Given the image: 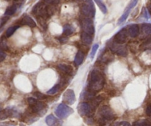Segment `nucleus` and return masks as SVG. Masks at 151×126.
<instances>
[{"label": "nucleus", "instance_id": "1a4fd4ad", "mask_svg": "<svg viewBox=\"0 0 151 126\" xmlns=\"http://www.w3.org/2000/svg\"><path fill=\"white\" fill-rule=\"evenodd\" d=\"M78 110L79 114L83 117H90L93 112V109L91 108V105L86 102L80 103L78 107Z\"/></svg>", "mask_w": 151, "mask_h": 126}, {"label": "nucleus", "instance_id": "7ed1b4c3", "mask_svg": "<svg viewBox=\"0 0 151 126\" xmlns=\"http://www.w3.org/2000/svg\"><path fill=\"white\" fill-rule=\"evenodd\" d=\"M32 13L37 16V17H41L44 19L50 16L48 13V7H47V5L43 2L37 3L32 8Z\"/></svg>", "mask_w": 151, "mask_h": 126}, {"label": "nucleus", "instance_id": "412c9836", "mask_svg": "<svg viewBox=\"0 0 151 126\" xmlns=\"http://www.w3.org/2000/svg\"><path fill=\"white\" fill-rule=\"evenodd\" d=\"M74 32V28L72 27L71 25L69 24H65L63 26V33L65 36H69V35H72Z\"/></svg>", "mask_w": 151, "mask_h": 126}, {"label": "nucleus", "instance_id": "6e6552de", "mask_svg": "<svg viewBox=\"0 0 151 126\" xmlns=\"http://www.w3.org/2000/svg\"><path fill=\"white\" fill-rule=\"evenodd\" d=\"M99 115L100 118L106 121L113 120L115 118V114L113 110L108 106H103L99 109Z\"/></svg>", "mask_w": 151, "mask_h": 126}, {"label": "nucleus", "instance_id": "4468645a", "mask_svg": "<svg viewBox=\"0 0 151 126\" xmlns=\"http://www.w3.org/2000/svg\"><path fill=\"white\" fill-rule=\"evenodd\" d=\"M128 34L132 38H136L139 35V27L137 24H131L127 30Z\"/></svg>", "mask_w": 151, "mask_h": 126}, {"label": "nucleus", "instance_id": "a211bd4d", "mask_svg": "<svg viewBox=\"0 0 151 126\" xmlns=\"http://www.w3.org/2000/svg\"><path fill=\"white\" fill-rule=\"evenodd\" d=\"M81 41L86 45H89L92 42V37L89 34L83 32L81 33Z\"/></svg>", "mask_w": 151, "mask_h": 126}, {"label": "nucleus", "instance_id": "f03ea898", "mask_svg": "<svg viewBox=\"0 0 151 126\" xmlns=\"http://www.w3.org/2000/svg\"><path fill=\"white\" fill-rule=\"evenodd\" d=\"M27 102L34 113L40 115V116H42L47 112L45 103H44L41 101H38L36 98L29 97L27 99Z\"/></svg>", "mask_w": 151, "mask_h": 126}, {"label": "nucleus", "instance_id": "0eeeda50", "mask_svg": "<svg viewBox=\"0 0 151 126\" xmlns=\"http://www.w3.org/2000/svg\"><path fill=\"white\" fill-rule=\"evenodd\" d=\"M81 27H82L83 31L84 32L89 34L91 35H94V32H95L93 21L89 18L85 17L81 19Z\"/></svg>", "mask_w": 151, "mask_h": 126}, {"label": "nucleus", "instance_id": "e433bc0d", "mask_svg": "<svg viewBox=\"0 0 151 126\" xmlns=\"http://www.w3.org/2000/svg\"><path fill=\"white\" fill-rule=\"evenodd\" d=\"M145 112H146V114H147V116L151 117V105L147 106V107L146 108Z\"/></svg>", "mask_w": 151, "mask_h": 126}, {"label": "nucleus", "instance_id": "dca6fc26", "mask_svg": "<svg viewBox=\"0 0 151 126\" xmlns=\"http://www.w3.org/2000/svg\"><path fill=\"white\" fill-rule=\"evenodd\" d=\"M16 114V112H13V110L10 109H6L4 110L0 111V120H4L7 119L10 117H13Z\"/></svg>", "mask_w": 151, "mask_h": 126}, {"label": "nucleus", "instance_id": "ea45409f", "mask_svg": "<svg viewBox=\"0 0 151 126\" xmlns=\"http://www.w3.org/2000/svg\"><path fill=\"white\" fill-rule=\"evenodd\" d=\"M0 126H13L8 122H0Z\"/></svg>", "mask_w": 151, "mask_h": 126}, {"label": "nucleus", "instance_id": "9d476101", "mask_svg": "<svg viewBox=\"0 0 151 126\" xmlns=\"http://www.w3.org/2000/svg\"><path fill=\"white\" fill-rule=\"evenodd\" d=\"M137 3H138V0H131V1H130L129 4H128V5L127 6L125 11H124V13H122L121 17L119 18V21H118V24H122L123 22H125V21H126V19H128V16H129L130 13H131V10H132V9L137 5Z\"/></svg>", "mask_w": 151, "mask_h": 126}, {"label": "nucleus", "instance_id": "58836bf2", "mask_svg": "<svg viewBox=\"0 0 151 126\" xmlns=\"http://www.w3.org/2000/svg\"><path fill=\"white\" fill-rule=\"evenodd\" d=\"M117 124H118V126H131L129 122H125V121H124V122H119V123H117Z\"/></svg>", "mask_w": 151, "mask_h": 126}, {"label": "nucleus", "instance_id": "f257e3e1", "mask_svg": "<svg viewBox=\"0 0 151 126\" xmlns=\"http://www.w3.org/2000/svg\"><path fill=\"white\" fill-rule=\"evenodd\" d=\"M105 84V78L103 75L97 70H92L89 75L88 88L93 92L99 91L103 88Z\"/></svg>", "mask_w": 151, "mask_h": 126}, {"label": "nucleus", "instance_id": "b1692460", "mask_svg": "<svg viewBox=\"0 0 151 126\" xmlns=\"http://www.w3.org/2000/svg\"><path fill=\"white\" fill-rule=\"evenodd\" d=\"M133 126H151V123L147 120H139L136 121Z\"/></svg>", "mask_w": 151, "mask_h": 126}, {"label": "nucleus", "instance_id": "72a5a7b5", "mask_svg": "<svg viewBox=\"0 0 151 126\" xmlns=\"http://www.w3.org/2000/svg\"><path fill=\"white\" fill-rule=\"evenodd\" d=\"M7 20H8V17H7V16L1 18V19H0V27H1L7 22Z\"/></svg>", "mask_w": 151, "mask_h": 126}, {"label": "nucleus", "instance_id": "39448f33", "mask_svg": "<svg viewBox=\"0 0 151 126\" xmlns=\"http://www.w3.org/2000/svg\"><path fill=\"white\" fill-rule=\"evenodd\" d=\"M108 45H109L111 51L115 54L118 55L125 57L128 55V50H127L126 47L122 45V44H119L114 41H110Z\"/></svg>", "mask_w": 151, "mask_h": 126}, {"label": "nucleus", "instance_id": "a878e982", "mask_svg": "<svg viewBox=\"0 0 151 126\" xmlns=\"http://www.w3.org/2000/svg\"><path fill=\"white\" fill-rule=\"evenodd\" d=\"M19 27V25H15V26H12L10 27H9L8 29L7 30V31H6V37L9 38V37L11 36Z\"/></svg>", "mask_w": 151, "mask_h": 126}, {"label": "nucleus", "instance_id": "cd10ccee", "mask_svg": "<svg viewBox=\"0 0 151 126\" xmlns=\"http://www.w3.org/2000/svg\"><path fill=\"white\" fill-rule=\"evenodd\" d=\"M60 89V84H56L52 89H50L48 91H47V94H54L55 93H57L58 91V90Z\"/></svg>", "mask_w": 151, "mask_h": 126}, {"label": "nucleus", "instance_id": "2f4dec72", "mask_svg": "<svg viewBox=\"0 0 151 126\" xmlns=\"http://www.w3.org/2000/svg\"><path fill=\"white\" fill-rule=\"evenodd\" d=\"M37 19H38V22H39V24L41 25V27H44V29H45V28H47V23H46L45 19H43V18H41V17H37Z\"/></svg>", "mask_w": 151, "mask_h": 126}, {"label": "nucleus", "instance_id": "6ab92c4d", "mask_svg": "<svg viewBox=\"0 0 151 126\" xmlns=\"http://www.w3.org/2000/svg\"><path fill=\"white\" fill-rule=\"evenodd\" d=\"M84 60V53L83 52L81 51V50H79L78 52V53L76 54L75 58V64L76 66H80L81 63L83 62Z\"/></svg>", "mask_w": 151, "mask_h": 126}, {"label": "nucleus", "instance_id": "37998d69", "mask_svg": "<svg viewBox=\"0 0 151 126\" xmlns=\"http://www.w3.org/2000/svg\"><path fill=\"white\" fill-rule=\"evenodd\" d=\"M83 1H86V0H83Z\"/></svg>", "mask_w": 151, "mask_h": 126}, {"label": "nucleus", "instance_id": "c85d7f7f", "mask_svg": "<svg viewBox=\"0 0 151 126\" xmlns=\"http://www.w3.org/2000/svg\"><path fill=\"white\" fill-rule=\"evenodd\" d=\"M0 49L2 50H8V47H7V42L3 38L0 39Z\"/></svg>", "mask_w": 151, "mask_h": 126}, {"label": "nucleus", "instance_id": "7c9ffc66", "mask_svg": "<svg viewBox=\"0 0 151 126\" xmlns=\"http://www.w3.org/2000/svg\"><path fill=\"white\" fill-rule=\"evenodd\" d=\"M98 47H99V45L97 44H94V45H93L92 49H91V54H90V57H91V59L94 58V55H95L96 52H97V50H98Z\"/></svg>", "mask_w": 151, "mask_h": 126}, {"label": "nucleus", "instance_id": "2eb2a0df", "mask_svg": "<svg viewBox=\"0 0 151 126\" xmlns=\"http://www.w3.org/2000/svg\"><path fill=\"white\" fill-rule=\"evenodd\" d=\"M21 24L27 25V26L30 27H35L36 26V24L34 22L33 19H32L30 16H29L28 15L26 14L22 17V20H21Z\"/></svg>", "mask_w": 151, "mask_h": 126}, {"label": "nucleus", "instance_id": "c9c22d12", "mask_svg": "<svg viewBox=\"0 0 151 126\" xmlns=\"http://www.w3.org/2000/svg\"><path fill=\"white\" fill-rule=\"evenodd\" d=\"M6 58V54L4 53V52L2 50L0 49V62L3 61L4 60V58Z\"/></svg>", "mask_w": 151, "mask_h": 126}, {"label": "nucleus", "instance_id": "79ce46f5", "mask_svg": "<svg viewBox=\"0 0 151 126\" xmlns=\"http://www.w3.org/2000/svg\"><path fill=\"white\" fill-rule=\"evenodd\" d=\"M111 126H118V124H114V125H112Z\"/></svg>", "mask_w": 151, "mask_h": 126}, {"label": "nucleus", "instance_id": "bb28decb", "mask_svg": "<svg viewBox=\"0 0 151 126\" xmlns=\"http://www.w3.org/2000/svg\"><path fill=\"white\" fill-rule=\"evenodd\" d=\"M113 58V57H112L111 55V53H104V55H103V56L101 57V61H103V63H107V62L110 61V60H111Z\"/></svg>", "mask_w": 151, "mask_h": 126}, {"label": "nucleus", "instance_id": "f3484780", "mask_svg": "<svg viewBox=\"0 0 151 126\" xmlns=\"http://www.w3.org/2000/svg\"><path fill=\"white\" fill-rule=\"evenodd\" d=\"M58 69L61 72L64 74H67V75H71L72 73V71H73V69H72V68L70 66H68L66 64H63V63L58 65Z\"/></svg>", "mask_w": 151, "mask_h": 126}, {"label": "nucleus", "instance_id": "4c0bfd02", "mask_svg": "<svg viewBox=\"0 0 151 126\" xmlns=\"http://www.w3.org/2000/svg\"><path fill=\"white\" fill-rule=\"evenodd\" d=\"M142 13H143V16H144L145 19H149V15H148V12H147V10H146L145 7H144L142 10Z\"/></svg>", "mask_w": 151, "mask_h": 126}, {"label": "nucleus", "instance_id": "5701e85b", "mask_svg": "<svg viewBox=\"0 0 151 126\" xmlns=\"http://www.w3.org/2000/svg\"><path fill=\"white\" fill-rule=\"evenodd\" d=\"M94 1L97 3V6H98L99 8L100 9V10L103 12V13H104V14H106V13H107V12H108L107 7H106V4H105L103 2V1H102V0H94Z\"/></svg>", "mask_w": 151, "mask_h": 126}, {"label": "nucleus", "instance_id": "f8f14e48", "mask_svg": "<svg viewBox=\"0 0 151 126\" xmlns=\"http://www.w3.org/2000/svg\"><path fill=\"white\" fill-rule=\"evenodd\" d=\"M63 100L65 103H66V104H74V103L75 102V94L73 90H66L63 95Z\"/></svg>", "mask_w": 151, "mask_h": 126}, {"label": "nucleus", "instance_id": "473e14b6", "mask_svg": "<svg viewBox=\"0 0 151 126\" xmlns=\"http://www.w3.org/2000/svg\"><path fill=\"white\" fill-rule=\"evenodd\" d=\"M44 1L49 4H56L60 2V0H44Z\"/></svg>", "mask_w": 151, "mask_h": 126}, {"label": "nucleus", "instance_id": "aec40b11", "mask_svg": "<svg viewBox=\"0 0 151 126\" xmlns=\"http://www.w3.org/2000/svg\"><path fill=\"white\" fill-rule=\"evenodd\" d=\"M142 32L145 35H151V24L144 23L141 26Z\"/></svg>", "mask_w": 151, "mask_h": 126}, {"label": "nucleus", "instance_id": "4be33fe9", "mask_svg": "<svg viewBox=\"0 0 151 126\" xmlns=\"http://www.w3.org/2000/svg\"><path fill=\"white\" fill-rule=\"evenodd\" d=\"M16 10H17V5L16 4H13V5L10 6L7 8V10H5V13H4V15L6 16H12V15L16 13Z\"/></svg>", "mask_w": 151, "mask_h": 126}, {"label": "nucleus", "instance_id": "9b49d317", "mask_svg": "<svg viewBox=\"0 0 151 126\" xmlns=\"http://www.w3.org/2000/svg\"><path fill=\"white\" fill-rule=\"evenodd\" d=\"M128 35L127 30L125 28H123L115 35L114 38V41L119 44H124L126 42L127 39H128Z\"/></svg>", "mask_w": 151, "mask_h": 126}, {"label": "nucleus", "instance_id": "393cba45", "mask_svg": "<svg viewBox=\"0 0 151 126\" xmlns=\"http://www.w3.org/2000/svg\"><path fill=\"white\" fill-rule=\"evenodd\" d=\"M103 100V97H101V96H98V97H94V99H92V103H91V108H92L93 109H95V108H97V106H98V105L100 104V103L102 102V100Z\"/></svg>", "mask_w": 151, "mask_h": 126}, {"label": "nucleus", "instance_id": "20e7f679", "mask_svg": "<svg viewBox=\"0 0 151 126\" xmlns=\"http://www.w3.org/2000/svg\"><path fill=\"white\" fill-rule=\"evenodd\" d=\"M81 13L86 18H94L95 16V8L91 0H86V3L82 5L81 8Z\"/></svg>", "mask_w": 151, "mask_h": 126}, {"label": "nucleus", "instance_id": "f704fd0d", "mask_svg": "<svg viewBox=\"0 0 151 126\" xmlns=\"http://www.w3.org/2000/svg\"><path fill=\"white\" fill-rule=\"evenodd\" d=\"M58 40H59V41H60V43H61V44H65V43H66L67 42V41H68V38L66 36H60V37H59L58 38Z\"/></svg>", "mask_w": 151, "mask_h": 126}, {"label": "nucleus", "instance_id": "423d86ee", "mask_svg": "<svg viewBox=\"0 0 151 126\" xmlns=\"http://www.w3.org/2000/svg\"><path fill=\"white\" fill-rule=\"evenodd\" d=\"M55 113L56 116L58 118L65 119V118H66L73 113V110L69 106H68L67 105L61 103L56 108Z\"/></svg>", "mask_w": 151, "mask_h": 126}, {"label": "nucleus", "instance_id": "a19ab883", "mask_svg": "<svg viewBox=\"0 0 151 126\" xmlns=\"http://www.w3.org/2000/svg\"><path fill=\"white\" fill-rule=\"evenodd\" d=\"M148 10H149V11H150V13H151V4H148Z\"/></svg>", "mask_w": 151, "mask_h": 126}, {"label": "nucleus", "instance_id": "ddd939ff", "mask_svg": "<svg viewBox=\"0 0 151 126\" xmlns=\"http://www.w3.org/2000/svg\"><path fill=\"white\" fill-rule=\"evenodd\" d=\"M45 122L48 126H60L61 125V121L59 120L58 118L53 115L50 114L46 117Z\"/></svg>", "mask_w": 151, "mask_h": 126}, {"label": "nucleus", "instance_id": "c756f323", "mask_svg": "<svg viewBox=\"0 0 151 126\" xmlns=\"http://www.w3.org/2000/svg\"><path fill=\"white\" fill-rule=\"evenodd\" d=\"M33 95L35 96V97H36L38 100H44V99L47 98V95H45V94H42L41 92H39V91H36V92H35L33 94Z\"/></svg>", "mask_w": 151, "mask_h": 126}]
</instances>
